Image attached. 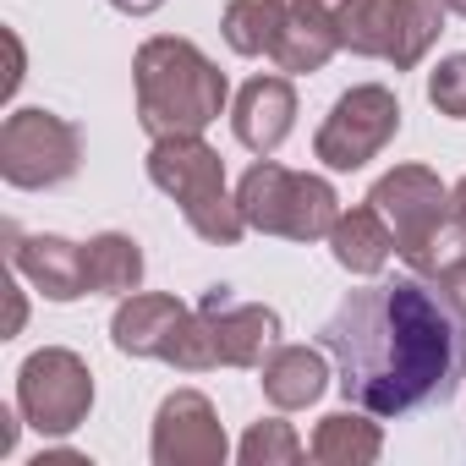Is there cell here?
<instances>
[{
    "instance_id": "obj_14",
    "label": "cell",
    "mask_w": 466,
    "mask_h": 466,
    "mask_svg": "<svg viewBox=\"0 0 466 466\" xmlns=\"http://www.w3.org/2000/svg\"><path fill=\"white\" fill-rule=\"evenodd\" d=\"M335 50H340V28H335V6H329V0H291V17H286L280 45H275L280 72H291V77L324 72Z\"/></svg>"
},
{
    "instance_id": "obj_7",
    "label": "cell",
    "mask_w": 466,
    "mask_h": 466,
    "mask_svg": "<svg viewBox=\"0 0 466 466\" xmlns=\"http://www.w3.org/2000/svg\"><path fill=\"white\" fill-rule=\"evenodd\" d=\"M88 406H94V373H88V362L77 351L45 346L17 368V411L45 439L77 433L88 422Z\"/></svg>"
},
{
    "instance_id": "obj_21",
    "label": "cell",
    "mask_w": 466,
    "mask_h": 466,
    "mask_svg": "<svg viewBox=\"0 0 466 466\" xmlns=\"http://www.w3.org/2000/svg\"><path fill=\"white\" fill-rule=\"evenodd\" d=\"M335 28H340V50L384 61L390 28H395V0H335Z\"/></svg>"
},
{
    "instance_id": "obj_23",
    "label": "cell",
    "mask_w": 466,
    "mask_h": 466,
    "mask_svg": "<svg viewBox=\"0 0 466 466\" xmlns=\"http://www.w3.org/2000/svg\"><path fill=\"white\" fill-rule=\"evenodd\" d=\"M237 455H242V466H297L302 461V439L291 433V422L264 417V422L248 428V439H242Z\"/></svg>"
},
{
    "instance_id": "obj_5",
    "label": "cell",
    "mask_w": 466,
    "mask_h": 466,
    "mask_svg": "<svg viewBox=\"0 0 466 466\" xmlns=\"http://www.w3.org/2000/svg\"><path fill=\"white\" fill-rule=\"evenodd\" d=\"M368 203L395 230V258H406L417 275H433L439 253L450 248V219H455L444 181L428 165H395L390 176L373 181Z\"/></svg>"
},
{
    "instance_id": "obj_8",
    "label": "cell",
    "mask_w": 466,
    "mask_h": 466,
    "mask_svg": "<svg viewBox=\"0 0 466 466\" xmlns=\"http://www.w3.org/2000/svg\"><path fill=\"white\" fill-rule=\"evenodd\" d=\"M395 132H400V99L384 83H357L324 116V127L313 137V154L329 170H362L368 159H379L390 148Z\"/></svg>"
},
{
    "instance_id": "obj_1",
    "label": "cell",
    "mask_w": 466,
    "mask_h": 466,
    "mask_svg": "<svg viewBox=\"0 0 466 466\" xmlns=\"http://www.w3.org/2000/svg\"><path fill=\"white\" fill-rule=\"evenodd\" d=\"M335 357V384L368 417L444 406L466 379V319L439 286L406 275L351 291L319 329Z\"/></svg>"
},
{
    "instance_id": "obj_4",
    "label": "cell",
    "mask_w": 466,
    "mask_h": 466,
    "mask_svg": "<svg viewBox=\"0 0 466 466\" xmlns=\"http://www.w3.org/2000/svg\"><path fill=\"white\" fill-rule=\"evenodd\" d=\"M237 203H242L253 230H264V237H286V242H329V230L340 219V198H335V187L324 176L286 170L275 159H258L242 176Z\"/></svg>"
},
{
    "instance_id": "obj_3",
    "label": "cell",
    "mask_w": 466,
    "mask_h": 466,
    "mask_svg": "<svg viewBox=\"0 0 466 466\" xmlns=\"http://www.w3.org/2000/svg\"><path fill=\"white\" fill-rule=\"evenodd\" d=\"M148 181L181 203L187 225L214 248H237L248 214L242 203L225 192V159L203 143V137H154L148 148Z\"/></svg>"
},
{
    "instance_id": "obj_27",
    "label": "cell",
    "mask_w": 466,
    "mask_h": 466,
    "mask_svg": "<svg viewBox=\"0 0 466 466\" xmlns=\"http://www.w3.org/2000/svg\"><path fill=\"white\" fill-rule=\"evenodd\" d=\"M12 450H17V417L0 411V455H12Z\"/></svg>"
},
{
    "instance_id": "obj_28",
    "label": "cell",
    "mask_w": 466,
    "mask_h": 466,
    "mask_svg": "<svg viewBox=\"0 0 466 466\" xmlns=\"http://www.w3.org/2000/svg\"><path fill=\"white\" fill-rule=\"evenodd\" d=\"M450 208H455V225H461V237H466V176L455 181V192H450Z\"/></svg>"
},
{
    "instance_id": "obj_11",
    "label": "cell",
    "mask_w": 466,
    "mask_h": 466,
    "mask_svg": "<svg viewBox=\"0 0 466 466\" xmlns=\"http://www.w3.org/2000/svg\"><path fill=\"white\" fill-rule=\"evenodd\" d=\"M6 242H12V264L28 275V286L50 302H77L88 291V258L77 242L66 237H23L17 225H6Z\"/></svg>"
},
{
    "instance_id": "obj_10",
    "label": "cell",
    "mask_w": 466,
    "mask_h": 466,
    "mask_svg": "<svg viewBox=\"0 0 466 466\" xmlns=\"http://www.w3.org/2000/svg\"><path fill=\"white\" fill-rule=\"evenodd\" d=\"M198 308L214 319L219 362H225V368H264L269 351L280 346V313L264 308V302H230V291L214 286Z\"/></svg>"
},
{
    "instance_id": "obj_18",
    "label": "cell",
    "mask_w": 466,
    "mask_h": 466,
    "mask_svg": "<svg viewBox=\"0 0 466 466\" xmlns=\"http://www.w3.org/2000/svg\"><path fill=\"white\" fill-rule=\"evenodd\" d=\"M88 258V291L94 297H132L143 286V248L121 230H99V237L83 248Z\"/></svg>"
},
{
    "instance_id": "obj_16",
    "label": "cell",
    "mask_w": 466,
    "mask_h": 466,
    "mask_svg": "<svg viewBox=\"0 0 466 466\" xmlns=\"http://www.w3.org/2000/svg\"><path fill=\"white\" fill-rule=\"evenodd\" d=\"M258 373H264V395L275 411H302L329 390V362L313 346H275Z\"/></svg>"
},
{
    "instance_id": "obj_15",
    "label": "cell",
    "mask_w": 466,
    "mask_h": 466,
    "mask_svg": "<svg viewBox=\"0 0 466 466\" xmlns=\"http://www.w3.org/2000/svg\"><path fill=\"white\" fill-rule=\"evenodd\" d=\"M329 253H335V264L346 269V275H362V280H373V275H384V264H390V253H395V230L384 225V214L373 208V203H362V208H340V219H335V230H329Z\"/></svg>"
},
{
    "instance_id": "obj_20",
    "label": "cell",
    "mask_w": 466,
    "mask_h": 466,
    "mask_svg": "<svg viewBox=\"0 0 466 466\" xmlns=\"http://www.w3.org/2000/svg\"><path fill=\"white\" fill-rule=\"evenodd\" d=\"M444 0H395V28H390V66L395 72H411L428 50H433V39H439V28H444Z\"/></svg>"
},
{
    "instance_id": "obj_6",
    "label": "cell",
    "mask_w": 466,
    "mask_h": 466,
    "mask_svg": "<svg viewBox=\"0 0 466 466\" xmlns=\"http://www.w3.org/2000/svg\"><path fill=\"white\" fill-rule=\"evenodd\" d=\"M83 165V132L56 110H12L0 127V176L23 192L72 181Z\"/></svg>"
},
{
    "instance_id": "obj_17",
    "label": "cell",
    "mask_w": 466,
    "mask_h": 466,
    "mask_svg": "<svg viewBox=\"0 0 466 466\" xmlns=\"http://www.w3.org/2000/svg\"><path fill=\"white\" fill-rule=\"evenodd\" d=\"M313 461L324 466H368L384 455V433L379 422H368V411H329L319 428H313V444H308Z\"/></svg>"
},
{
    "instance_id": "obj_12",
    "label": "cell",
    "mask_w": 466,
    "mask_h": 466,
    "mask_svg": "<svg viewBox=\"0 0 466 466\" xmlns=\"http://www.w3.org/2000/svg\"><path fill=\"white\" fill-rule=\"evenodd\" d=\"M230 127H237L242 148H253L258 159H269L291 137V127H297V88H291V77H253L237 94Z\"/></svg>"
},
{
    "instance_id": "obj_9",
    "label": "cell",
    "mask_w": 466,
    "mask_h": 466,
    "mask_svg": "<svg viewBox=\"0 0 466 466\" xmlns=\"http://www.w3.org/2000/svg\"><path fill=\"white\" fill-rule=\"evenodd\" d=\"M148 450L159 466H225V455H230L225 428H219L208 395H198V390H176L159 400Z\"/></svg>"
},
{
    "instance_id": "obj_25",
    "label": "cell",
    "mask_w": 466,
    "mask_h": 466,
    "mask_svg": "<svg viewBox=\"0 0 466 466\" xmlns=\"http://www.w3.org/2000/svg\"><path fill=\"white\" fill-rule=\"evenodd\" d=\"M433 286L444 291V302L466 319V258H450V264H439L433 269Z\"/></svg>"
},
{
    "instance_id": "obj_2",
    "label": "cell",
    "mask_w": 466,
    "mask_h": 466,
    "mask_svg": "<svg viewBox=\"0 0 466 466\" xmlns=\"http://www.w3.org/2000/svg\"><path fill=\"white\" fill-rule=\"evenodd\" d=\"M132 88H137V121L148 137H203V127L219 121L230 99L225 72L192 39H176V34L137 45Z\"/></svg>"
},
{
    "instance_id": "obj_29",
    "label": "cell",
    "mask_w": 466,
    "mask_h": 466,
    "mask_svg": "<svg viewBox=\"0 0 466 466\" xmlns=\"http://www.w3.org/2000/svg\"><path fill=\"white\" fill-rule=\"evenodd\" d=\"M444 6H450V12H455V17H466V0H444Z\"/></svg>"
},
{
    "instance_id": "obj_24",
    "label": "cell",
    "mask_w": 466,
    "mask_h": 466,
    "mask_svg": "<svg viewBox=\"0 0 466 466\" xmlns=\"http://www.w3.org/2000/svg\"><path fill=\"white\" fill-rule=\"evenodd\" d=\"M428 105L450 121H466V56H444L428 72Z\"/></svg>"
},
{
    "instance_id": "obj_19",
    "label": "cell",
    "mask_w": 466,
    "mask_h": 466,
    "mask_svg": "<svg viewBox=\"0 0 466 466\" xmlns=\"http://www.w3.org/2000/svg\"><path fill=\"white\" fill-rule=\"evenodd\" d=\"M286 17H291V0H230L219 34L237 56H275Z\"/></svg>"
},
{
    "instance_id": "obj_26",
    "label": "cell",
    "mask_w": 466,
    "mask_h": 466,
    "mask_svg": "<svg viewBox=\"0 0 466 466\" xmlns=\"http://www.w3.org/2000/svg\"><path fill=\"white\" fill-rule=\"evenodd\" d=\"M110 6L121 12V17H148V12H159L165 0H110Z\"/></svg>"
},
{
    "instance_id": "obj_13",
    "label": "cell",
    "mask_w": 466,
    "mask_h": 466,
    "mask_svg": "<svg viewBox=\"0 0 466 466\" xmlns=\"http://www.w3.org/2000/svg\"><path fill=\"white\" fill-rule=\"evenodd\" d=\"M187 313L192 308L165 297V291H132V297H121V308L110 319V340H116L121 357H159Z\"/></svg>"
},
{
    "instance_id": "obj_22",
    "label": "cell",
    "mask_w": 466,
    "mask_h": 466,
    "mask_svg": "<svg viewBox=\"0 0 466 466\" xmlns=\"http://www.w3.org/2000/svg\"><path fill=\"white\" fill-rule=\"evenodd\" d=\"M159 362H170V368H181V373H208V368H219V335H214V319H208L203 308H192V313L176 324V335L165 340Z\"/></svg>"
}]
</instances>
